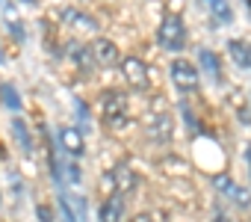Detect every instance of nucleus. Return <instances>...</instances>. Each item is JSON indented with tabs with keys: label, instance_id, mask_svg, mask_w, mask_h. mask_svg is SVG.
I'll return each instance as SVG.
<instances>
[{
	"label": "nucleus",
	"instance_id": "nucleus-1",
	"mask_svg": "<svg viewBox=\"0 0 251 222\" xmlns=\"http://www.w3.org/2000/svg\"><path fill=\"white\" fill-rule=\"evenodd\" d=\"M100 110H103V122L109 128H121L127 122V95L118 89H106L100 98Z\"/></svg>",
	"mask_w": 251,
	"mask_h": 222
},
{
	"label": "nucleus",
	"instance_id": "nucleus-2",
	"mask_svg": "<svg viewBox=\"0 0 251 222\" xmlns=\"http://www.w3.org/2000/svg\"><path fill=\"white\" fill-rule=\"evenodd\" d=\"M157 39L166 51H183L186 48V27L177 15H166L160 30H157Z\"/></svg>",
	"mask_w": 251,
	"mask_h": 222
},
{
	"label": "nucleus",
	"instance_id": "nucleus-3",
	"mask_svg": "<svg viewBox=\"0 0 251 222\" xmlns=\"http://www.w3.org/2000/svg\"><path fill=\"white\" fill-rule=\"evenodd\" d=\"M172 131H175V125H172V113L166 110L163 101H154L151 116H148V134H151V139H157V142H169V139H172Z\"/></svg>",
	"mask_w": 251,
	"mask_h": 222
},
{
	"label": "nucleus",
	"instance_id": "nucleus-4",
	"mask_svg": "<svg viewBox=\"0 0 251 222\" xmlns=\"http://www.w3.org/2000/svg\"><path fill=\"white\" fill-rule=\"evenodd\" d=\"M121 71L127 77V83L133 89H148L151 86V77H148V65L139 59V56H121Z\"/></svg>",
	"mask_w": 251,
	"mask_h": 222
},
{
	"label": "nucleus",
	"instance_id": "nucleus-5",
	"mask_svg": "<svg viewBox=\"0 0 251 222\" xmlns=\"http://www.w3.org/2000/svg\"><path fill=\"white\" fill-rule=\"evenodd\" d=\"M213 184H216V190H219V193H225L236 207H242V210H248V207H251V193H248V190H242L233 178H227V175H216V178H213Z\"/></svg>",
	"mask_w": 251,
	"mask_h": 222
},
{
	"label": "nucleus",
	"instance_id": "nucleus-6",
	"mask_svg": "<svg viewBox=\"0 0 251 222\" xmlns=\"http://www.w3.org/2000/svg\"><path fill=\"white\" fill-rule=\"evenodd\" d=\"M172 80H175L177 89L195 92V89H198V68H195L192 62H186V59H175V62H172Z\"/></svg>",
	"mask_w": 251,
	"mask_h": 222
},
{
	"label": "nucleus",
	"instance_id": "nucleus-7",
	"mask_svg": "<svg viewBox=\"0 0 251 222\" xmlns=\"http://www.w3.org/2000/svg\"><path fill=\"white\" fill-rule=\"evenodd\" d=\"M89 48H92V56H95L98 65H103V68L121 65V51L115 48V42H109V39H95Z\"/></svg>",
	"mask_w": 251,
	"mask_h": 222
},
{
	"label": "nucleus",
	"instance_id": "nucleus-8",
	"mask_svg": "<svg viewBox=\"0 0 251 222\" xmlns=\"http://www.w3.org/2000/svg\"><path fill=\"white\" fill-rule=\"evenodd\" d=\"M59 142H62V148H65L71 157H80V154L86 151V139H83V134H80L77 128H62V131H59Z\"/></svg>",
	"mask_w": 251,
	"mask_h": 222
},
{
	"label": "nucleus",
	"instance_id": "nucleus-9",
	"mask_svg": "<svg viewBox=\"0 0 251 222\" xmlns=\"http://www.w3.org/2000/svg\"><path fill=\"white\" fill-rule=\"evenodd\" d=\"M227 54H230L233 65L251 68V42H245V39H230V42H227Z\"/></svg>",
	"mask_w": 251,
	"mask_h": 222
},
{
	"label": "nucleus",
	"instance_id": "nucleus-10",
	"mask_svg": "<svg viewBox=\"0 0 251 222\" xmlns=\"http://www.w3.org/2000/svg\"><path fill=\"white\" fill-rule=\"evenodd\" d=\"M112 175H115V190H118V195L133 193V190H136V184H139V181H136V175H133L127 166H124V163H118Z\"/></svg>",
	"mask_w": 251,
	"mask_h": 222
},
{
	"label": "nucleus",
	"instance_id": "nucleus-11",
	"mask_svg": "<svg viewBox=\"0 0 251 222\" xmlns=\"http://www.w3.org/2000/svg\"><path fill=\"white\" fill-rule=\"evenodd\" d=\"M121 216H124V198L109 195L100 207V222H121Z\"/></svg>",
	"mask_w": 251,
	"mask_h": 222
},
{
	"label": "nucleus",
	"instance_id": "nucleus-12",
	"mask_svg": "<svg viewBox=\"0 0 251 222\" xmlns=\"http://www.w3.org/2000/svg\"><path fill=\"white\" fill-rule=\"evenodd\" d=\"M0 9H3V21L9 24L12 36H15V39H24V27H21V21H18V12H15V6L9 3V0H0Z\"/></svg>",
	"mask_w": 251,
	"mask_h": 222
},
{
	"label": "nucleus",
	"instance_id": "nucleus-13",
	"mask_svg": "<svg viewBox=\"0 0 251 222\" xmlns=\"http://www.w3.org/2000/svg\"><path fill=\"white\" fill-rule=\"evenodd\" d=\"M71 59L83 68V71H92L98 62H95V56H92V48L89 45H71Z\"/></svg>",
	"mask_w": 251,
	"mask_h": 222
},
{
	"label": "nucleus",
	"instance_id": "nucleus-14",
	"mask_svg": "<svg viewBox=\"0 0 251 222\" xmlns=\"http://www.w3.org/2000/svg\"><path fill=\"white\" fill-rule=\"evenodd\" d=\"M204 3H207L210 15H213V18H219L222 24H230V21H233V9H230L227 0H204Z\"/></svg>",
	"mask_w": 251,
	"mask_h": 222
},
{
	"label": "nucleus",
	"instance_id": "nucleus-15",
	"mask_svg": "<svg viewBox=\"0 0 251 222\" xmlns=\"http://www.w3.org/2000/svg\"><path fill=\"white\" fill-rule=\"evenodd\" d=\"M62 21H65V24H74V27H83V30H95V27H98L89 15H83V12H77V9H62Z\"/></svg>",
	"mask_w": 251,
	"mask_h": 222
},
{
	"label": "nucleus",
	"instance_id": "nucleus-16",
	"mask_svg": "<svg viewBox=\"0 0 251 222\" xmlns=\"http://www.w3.org/2000/svg\"><path fill=\"white\" fill-rule=\"evenodd\" d=\"M198 59H201V65L213 74V77H219V56L213 54V51H207V48H201L198 51Z\"/></svg>",
	"mask_w": 251,
	"mask_h": 222
},
{
	"label": "nucleus",
	"instance_id": "nucleus-17",
	"mask_svg": "<svg viewBox=\"0 0 251 222\" xmlns=\"http://www.w3.org/2000/svg\"><path fill=\"white\" fill-rule=\"evenodd\" d=\"M65 201L71 204L74 219H77V222H86V198H80V195H65Z\"/></svg>",
	"mask_w": 251,
	"mask_h": 222
},
{
	"label": "nucleus",
	"instance_id": "nucleus-18",
	"mask_svg": "<svg viewBox=\"0 0 251 222\" xmlns=\"http://www.w3.org/2000/svg\"><path fill=\"white\" fill-rule=\"evenodd\" d=\"M0 98H3V104L9 110H21V98H18V92L12 86H0Z\"/></svg>",
	"mask_w": 251,
	"mask_h": 222
},
{
	"label": "nucleus",
	"instance_id": "nucleus-19",
	"mask_svg": "<svg viewBox=\"0 0 251 222\" xmlns=\"http://www.w3.org/2000/svg\"><path fill=\"white\" fill-rule=\"evenodd\" d=\"M12 131H15V137H18V142L30 151V134H27V125L21 122V119H12Z\"/></svg>",
	"mask_w": 251,
	"mask_h": 222
},
{
	"label": "nucleus",
	"instance_id": "nucleus-20",
	"mask_svg": "<svg viewBox=\"0 0 251 222\" xmlns=\"http://www.w3.org/2000/svg\"><path fill=\"white\" fill-rule=\"evenodd\" d=\"M59 204H62V216H65V222H77V219H74V210H71V204L65 201V193L59 195Z\"/></svg>",
	"mask_w": 251,
	"mask_h": 222
},
{
	"label": "nucleus",
	"instance_id": "nucleus-21",
	"mask_svg": "<svg viewBox=\"0 0 251 222\" xmlns=\"http://www.w3.org/2000/svg\"><path fill=\"white\" fill-rule=\"evenodd\" d=\"M36 213H39V222H53V213H50V207H48V204H39V207H36Z\"/></svg>",
	"mask_w": 251,
	"mask_h": 222
},
{
	"label": "nucleus",
	"instance_id": "nucleus-22",
	"mask_svg": "<svg viewBox=\"0 0 251 222\" xmlns=\"http://www.w3.org/2000/svg\"><path fill=\"white\" fill-rule=\"evenodd\" d=\"M130 222H154V216H151V213H136Z\"/></svg>",
	"mask_w": 251,
	"mask_h": 222
},
{
	"label": "nucleus",
	"instance_id": "nucleus-23",
	"mask_svg": "<svg viewBox=\"0 0 251 222\" xmlns=\"http://www.w3.org/2000/svg\"><path fill=\"white\" fill-rule=\"evenodd\" d=\"M213 219H216V222H227V216H225V210H222V207H216V213H213Z\"/></svg>",
	"mask_w": 251,
	"mask_h": 222
},
{
	"label": "nucleus",
	"instance_id": "nucleus-24",
	"mask_svg": "<svg viewBox=\"0 0 251 222\" xmlns=\"http://www.w3.org/2000/svg\"><path fill=\"white\" fill-rule=\"evenodd\" d=\"M245 157H248V172H251V145L245 148Z\"/></svg>",
	"mask_w": 251,
	"mask_h": 222
}]
</instances>
